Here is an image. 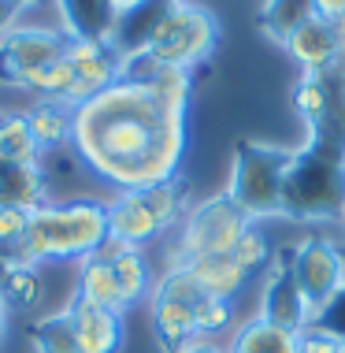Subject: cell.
<instances>
[{
  "instance_id": "1",
  "label": "cell",
  "mask_w": 345,
  "mask_h": 353,
  "mask_svg": "<svg viewBox=\"0 0 345 353\" xmlns=\"http://www.w3.org/2000/svg\"><path fill=\"white\" fill-rule=\"evenodd\" d=\"M189 90V71L175 68H156L145 82L119 79L74 108L71 152L115 194L171 183L186 152Z\"/></svg>"
},
{
  "instance_id": "2",
  "label": "cell",
  "mask_w": 345,
  "mask_h": 353,
  "mask_svg": "<svg viewBox=\"0 0 345 353\" xmlns=\"http://www.w3.org/2000/svg\"><path fill=\"white\" fill-rule=\"evenodd\" d=\"M108 242V205L101 201H63L41 205L30 216V231L23 245L4 256V264H56L93 256Z\"/></svg>"
},
{
  "instance_id": "3",
  "label": "cell",
  "mask_w": 345,
  "mask_h": 353,
  "mask_svg": "<svg viewBox=\"0 0 345 353\" xmlns=\"http://www.w3.org/2000/svg\"><path fill=\"white\" fill-rule=\"evenodd\" d=\"M290 160H293L290 145L238 141L227 197L238 205V212H242L249 223H253V219H267V216H286L282 186H286V168H290Z\"/></svg>"
},
{
  "instance_id": "4",
  "label": "cell",
  "mask_w": 345,
  "mask_h": 353,
  "mask_svg": "<svg viewBox=\"0 0 345 353\" xmlns=\"http://www.w3.org/2000/svg\"><path fill=\"white\" fill-rule=\"evenodd\" d=\"M286 216L293 219H331L345 216V160L323 157L312 145L293 149L282 186Z\"/></svg>"
},
{
  "instance_id": "5",
  "label": "cell",
  "mask_w": 345,
  "mask_h": 353,
  "mask_svg": "<svg viewBox=\"0 0 345 353\" xmlns=\"http://www.w3.org/2000/svg\"><path fill=\"white\" fill-rule=\"evenodd\" d=\"M219 41V23L208 8L178 0L171 12L160 19L156 34L149 37L145 52L160 68H175V71H194L200 60H208Z\"/></svg>"
},
{
  "instance_id": "6",
  "label": "cell",
  "mask_w": 345,
  "mask_h": 353,
  "mask_svg": "<svg viewBox=\"0 0 345 353\" xmlns=\"http://www.w3.org/2000/svg\"><path fill=\"white\" fill-rule=\"evenodd\" d=\"M249 227V219L238 212V205L227 194H216L208 201H200L197 208H189L182 219L178 242L171 250V264L167 268H182L189 261L200 256H223L238 245V238Z\"/></svg>"
},
{
  "instance_id": "7",
  "label": "cell",
  "mask_w": 345,
  "mask_h": 353,
  "mask_svg": "<svg viewBox=\"0 0 345 353\" xmlns=\"http://www.w3.org/2000/svg\"><path fill=\"white\" fill-rule=\"evenodd\" d=\"M286 268L315 320L345 294V253L327 238H304L286 261Z\"/></svg>"
},
{
  "instance_id": "8",
  "label": "cell",
  "mask_w": 345,
  "mask_h": 353,
  "mask_svg": "<svg viewBox=\"0 0 345 353\" xmlns=\"http://www.w3.org/2000/svg\"><path fill=\"white\" fill-rule=\"evenodd\" d=\"M63 60L74 68V85H71V97H67L71 108H79L82 101L97 97L108 85H115L123 71V56L108 41H93V37H71Z\"/></svg>"
},
{
  "instance_id": "9",
  "label": "cell",
  "mask_w": 345,
  "mask_h": 353,
  "mask_svg": "<svg viewBox=\"0 0 345 353\" xmlns=\"http://www.w3.org/2000/svg\"><path fill=\"white\" fill-rule=\"evenodd\" d=\"M67 41H71V37L63 30L19 23L8 37H0V71H4L8 79H23L26 71L60 60L67 52Z\"/></svg>"
},
{
  "instance_id": "10",
  "label": "cell",
  "mask_w": 345,
  "mask_h": 353,
  "mask_svg": "<svg viewBox=\"0 0 345 353\" xmlns=\"http://www.w3.org/2000/svg\"><path fill=\"white\" fill-rule=\"evenodd\" d=\"M256 316H264L267 323H275V327L293 331V335H301L304 327H312V323H315L312 309L304 305L301 290H297V283H293V275H290L286 264H275L271 275H267L264 298H260V312H256Z\"/></svg>"
},
{
  "instance_id": "11",
  "label": "cell",
  "mask_w": 345,
  "mask_h": 353,
  "mask_svg": "<svg viewBox=\"0 0 345 353\" xmlns=\"http://www.w3.org/2000/svg\"><path fill=\"white\" fill-rule=\"evenodd\" d=\"M63 309L71 312L79 353H119V346H123V312L97 309V305L74 298V294Z\"/></svg>"
},
{
  "instance_id": "12",
  "label": "cell",
  "mask_w": 345,
  "mask_h": 353,
  "mask_svg": "<svg viewBox=\"0 0 345 353\" xmlns=\"http://www.w3.org/2000/svg\"><path fill=\"white\" fill-rule=\"evenodd\" d=\"M104 205H108V234L134 245V250H141L152 238L164 234V227H160V219L152 216V208L145 205L141 190H123V194H115L112 201H104Z\"/></svg>"
},
{
  "instance_id": "13",
  "label": "cell",
  "mask_w": 345,
  "mask_h": 353,
  "mask_svg": "<svg viewBox=\"0 0 345 353\" xmlns=\"http://www.w3.org/2000/svg\"><path fill=\"white\" fill-rule=\"evenodd\" d=\"M342 49H345V41L338 37V30H334V23H327L323 15L309 19V23H304L301 30L286 41V52H290L304 71L331 68V63L342 56Z\"/></svg>"
},
{
  "instance_id": "14",
  "label": "cell",
  "mask_w": 345,
  "mask_h": 353,
  "mask_svg": "<svg viewBox=\"0 0 345 353\" xmlns=\"http://www.w3.org/2000/svg\"><path fill=\"white\" fill-rule=\"evenodd\" d=\"M56 12L67 37H93V41H108L119 19L112 0H56Z\"/></svg>"
},
{
  "instance_id": "15",
  "label": "cell",
  "mask_w": 345,
  "mask_h": 353,
  "mask_svg": "<svg viewBox=\"0 0 345 353\" xmlns=\"http://www.w3.org/2000/svg\"><path fill=\"white\" fill-rule=\"evenodd\" d=\"M0 298L15 312H41L49 301V283H45V264H4L0 272Z\"/></svg>"
},
{
  "instance_id": "16",
  "label": "cell",
  "mask_w": 345,
  "mask_h": 353,
  "mask_svg": "<svg viewBox=\"0 0 345 353\" xmlns=\"http://www.w3.org/2000/svg\"><path fill=\"white\" fill-rule=\"evenodd\" d=\"M74 298L97 305V309H112V312H127V305L119 298V283H115L112 261H104L101 253L82 256L74 264Z\"/></svg>"
},
{
  "instance_id": "17",
  "label": "cell",
  "mask_w": 345,
  "mask_h": 353,
  "mask_svg": "<svg viewBox=\"0 0 345 353\" xmlns=\"http://www.w3.org/2000/svg\"><path fill=\"white\" fill-rule=\"evenodd\" d=\"M149 316H152V331L156 342L164 346V353H178L182 346L197 342V327H194V305L186 301H171V298H149Z\"/></svg>"
},
{
  "instance_id": "18",
  "label": "cell",
  "mask_w": 345,
  "mask_h": 353,
  "mask_svg": "<svg viewBox=\"0 0 345 353\" xmlns=\"http://www.w3.org/2000/svg\"><path fill=\"white\" fill-rule=\"evenodd\" d=\"M227 353H301V335L275 327L264 316L242 320L227 342Z\"/></svg>"
},
{
  "instance_id": "19",
  "label": "cell",
  "mask_w": 345,
  "mask_h": 353,
  "mask_svg": "<svg viewBox=\"0 0 345 353\" xmlns=\"http://www.w3.org/2000/svg\"><path fill=\"white\" fill-rule=\"evenodd\" d=\"M0 205L8 208H41L49 205V175L41 164L0 168Z\"/></svg>"
},
{
  "instance_id": "20",
  "label": "cell",
  "mask_w": 345,
  "mask_h": 353,
  "mask_svg": "<svg viewBox=\"0 0 345 353\" xmlns=\"http://www.w3.org/2000/svg\"><path fill=\"white\" fill-rule=\"evenodd\" d=\"M186 268L194 272V279L200 283V290L212 294V298H230V301H234L238 294L249 286V272L230 253H223V256H200V261H189Z\"/></svg>"
},
{
  "instance_id": "21",
  "label": "cell",
  "mask_w": 345,
  "mask_h": 353,
  "mask_svg": "<svg viewBox=\"0 0 345 353\" xmlns=\"http://www.w3.org/2000/svg\"><path fill=\"white\" fill-rule=\"evenodd\" d=\"M30 123L37 145L45 152H60V149H71V134H74V108L67 104H56V101H37L30 108Z\"/></svg>"
},
{
  "instance_id": "22",
  "label": "cell",
  "mask_w": 345,
  "mask_h": 353,
  "mask_svg": "<svg viewBox=\"0 0 345 353\" xmlns=\"http://www.w3.org/2000/svg\"><path fill=\"white\" fill-rule=\"evenodd\" d=\"M309 19H315V0H264L260 26L271 41L286 45Z\"/></svg>"
},
{
  "instance_id": "23",
  "label": "cell",
  "mask_w": 345,
  "mask_h": 353,
  "mask_svg": "<svg viewBox=\"0 0 345 353\" xmlns=\"http://www.w3.org/2000/svg\"><path fill=\"white\" fill-rule=\"evenodd\" d=\"M45 149L37 145L26 116L0 119V168H23V164H41Z\"/></svg>"
},
{
  "instance_id": "24",
  "label": "cell",
  "mask_w": 345,
  "mask_h": 353,
  "mask_svg": "<svg viewBox=\"0 0 345 353\" xmlns=\"http://www.w3.org/2000/svg\"><path fill=\"white\" fill-rule=\"evenodd\" d=\"M108 261H112L115 283H119L123 305H127V309H130V305H138L149 294V286H152V272H149L145 253H141V250H123V253L108 256Z\"/></svg>"
},
{
  "instance_id": "25",
  "label": "cell",
  "mask_w": 345,
  "mask_h": 353,
  "mask_svg": "<svg viewBox=\"0 0 345 353\" xmlns=\"http://www.w3.org/2000/svg\"><path fill=\"white\" fill-rule=\"evenodd\" d=\"M26 85V90L34 93L37 101H56V104H67V97H71V85H74V68L63 60H52V63H45V68H34V71H26L23 79H19ZM71 108V104H67Z\"/></svg>"
},
{
  "instance_id": "26",
  "label": "cell",
  "mask_w": 345,
  "mask_h": 353,
  "mask_svg": "<svg viewBox=\"0 0 345 353\" xmlns=\"http://www.w3.org/2000/svg\"><path fill=\"white\" fill-rule=\"evenodd\" d=\"M30 342L34 353H79V339H74V323L71 312H49V316L30 323Z\"/></svg>"
},
{
  "instance_id": "27",
  "label": "cell",
  "mask_w": 345,
  "mask_h": 353,
  "mask_svg": "<svg viewBox=\"0 0 345 353\" xmlns=\"http://www.w3.org/2000/svg\"><path fill=\"white\" fill-rule=\"evenodd\" d=\"M290 101H293L297 116L309 123V130H315L323 123V116H327V85H323V74L320 71H304L301 82L293 85Z\"/></svg>"
},
{
  "instance_id": "28",
  "label": "cell",
  "mask_w": 345,
  "mask_h": 353,
  "mask_svg": "<svg viewBox=\"0 0 345 353\" xmlns=\"http://www.w3.org/2000/svg\"><path fill=\"white\" fill-rule=\"evenodd\" d=\"M238 312H234V301L230 298H212L205 294L197 305H194V327H197V339H216L223 331L234 327Z\"/></svg>"
},
{
  "instance_id": "29",
  "label": "cell",
  "mask_w": 345,
  "mask_h": 353,
  "mask_svg": "<svg viewBox=\"0 0 345 353\" xmlns=\"http://www.w3.org/2000/svg\"><path fill=\"white\" fill-rule=\"evenodd\" d=\"M141 197H145V205L152 208V216L160 219L164 231H171V227L178 223V216H182V183H178V179L141 190Z\"/></svg>"
},
{
  "instance_id": "30",
  "label": "cell",
  "mask_w": 345,
  "mask_h": 353,
  "mask_svg": "<svg viewBox=\"0 0 345 353\" xmlns=\"http://www.w3.org/2000/svg\"><path fill=\"white\" fill-rule=\"evenodd\" d=\"M230 256H234V261L253 275V272H260L264 264L271 261V242H267V234L256 223H249L242 231V238H238V245L230 250Z\"/></svg>"
},
{
  "instance_id": "31",
  "label": "cell",
  "mask_w": 345,
  "mask_h": 353,
  "mask_svg": "<svg viewBox=\"0 0 345 353\" xmlns=\"http://www.w3.org/2000/svg\"><path fill=\"white\" fill-rule=\"evenodd\" d=\"M152 294H156V298H171V301H186V305H197L200 298H205L200 283L194 279V272H189L186 264H182V268H167Z\"/></svg>"
},
{
  "instance_id": "32",
  "label": "cell",
  "mask_w": 345,
  "mask_h": 353,
  "mask_svg": "<svg viewBox=\"0 0 345 353\" xmlns=\"http://www.w3.org/2000/svg\"><path fill=\"white\" fill-rule=\"evenodd\" d=\"M30 208H8L0 205V256H8L12 250L23 245L26 231H30Z\"/></svg>"
},
{
  "instance_id": "33",
  "label": "cell",
  "mask_w": 345,
  "mask_h": 353,
  "mask_svg": "<svg viewBox=\"0 0 345 353\" xmlns=\"http://www.w3.org/2000/svg\"><path fill=\"white\" fill-rule=\"evenodd\" d=\"M37 104V97L26 90L19 79L0 74V119H15V116H30V108Z\"/></svg>"
},
{
  "instance_id": "34",
  "label": "cell",
  "mask_w": 345,
  "mask_h": 353,
  "mask_svg": "<svg viewBox=\"0 0 345 353\" xmlns=\"http://www.w3.org/2000/svg\"><path fill=\"white\" fill-rule=\"evenodd\" d=\"M301 353H345V339L323 323H312L301 331Z\"/></svg>"
},
{
  "instance_id": "35",
  "label": "cell",
  "mask_w": 345,
  "mask_h": 353,
  "mask_svg": "<svg viewBox=\"0 0 345 353\" xmlns=\"http://www.w3.org/2000/svg\"><path fill=\"white\" fill-rule=\"evenodd\" d=\"M23 19V0H0V37H8Z\"/></svg>"
},
{
  "instance_id": "36",
  "label": "cell",
  "mask_w": 345,
  "mask_h": 353,
  "mask_svg": "<svg viewBox=\"0 0 345 353\" xmlns=\"http://www.w3.org/2000/svg\"><path fill=\"white\" fill-rule=\"evenodd\" d=\"M315 15H323L327 23L345 19V0H315Z\"/></svg>"
},
{
  "instance_id": "37",
  "label": "cell",
  "mask_w": 345,
  "mask_h": 353,
  "mask_svg": "<svg viewBox=\"0 0 345 353\" xmlns=\"http://www.w3.org/2000/svg\"><path fill=\"white\" fill-rule=\"evenodd\" d=\"M178 353H227V350L216 346L212 339H197V342H189V346H182Z\"/></svg>"
},
{
  "instance_id": "38",
  "label": "cell",
  "mask_w": 345,
  "mask_h": 353,
  "mask_svg": "<svg viewBox=\"0 0 345 353\" xmlns=\"http://www.w3.org/2000/svg\"><path fill=\"white\" fill-rule=\"evenodd\" d=\"M4 335H8V301L0 298V342H4Z\"/></svg>"
},
{
  "instance_id": "39",
  "label": "cell",
  "mask_w": 345,
  "mask_h": 353,
  "mask_svg": "<svg viewBox=\"0 0 345 353\" xmlns=\"http://www.w3.org/2000/svg\"><path fill=\"white\" fill-rule=\"evenodd\" d=\"M112 4H115V12H130V8H138V4H145V0H112Z\"/></svg>"
},
{
  "instance_id": "40",
  "label": "cell",
  "mask_w": 345,
  "mask_h": 353,
  "mask_svg": "<svg viewBox=\"0 0 345 353\" xmlns=\"http://www.w3.org/2000/svg\"><path fill=\"white\" fill-rule=\"evenodd\" d=\"M342 219H345V216H342Z\"/></svg>"
}]
</instances>
